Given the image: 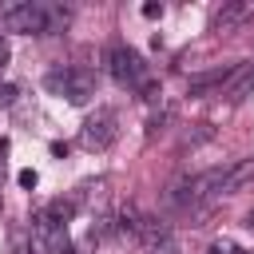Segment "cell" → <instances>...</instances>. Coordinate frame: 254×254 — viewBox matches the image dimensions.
Here are the masks:
<instances>
[{"label": "cell", "instance_id": "5", "mask_svg": "<svg viewBox=\"0 0 254 254\" xmlns=\"http://www.w3.org/2000/svg\"><path fill=\"white\" fill-rule=\"evenodd\" d=\"M230 71H234V64H222V67H210V71L190 75V99H206V95L222 91L226 79H230Z\"/></svg>", "mask_w": 254, "mask_h": 254}, {"label": "cell", "instance_id": "3", "mask_svg": "<svg viewBox=\"0 0 254 254\" xmlns=\"http://www.w3.org/2000/svg\"><path fill=\"white\" fill-rule=\"evenodd\" d=\"M115 139H119V119H115L111 107H95L79 127V147L83 151H107Z\"/></svg>", "mask_w": 254, "mask_h": 254}, {"label": "cell", "instance_id": "15", "mask_svg": "<svg viewBox=\"0 0 254 254\" xmlns=\"http://www.w3.org/2000/svg\"><path fill=\"white\" fill-rule=\"evenodd\" d=\"M210 254H246V250H242V246H234V242H226V238H222V242H214V246H210Z\"/></svg>", "mask_w": 254, "mask_h": 254}, {"label": "cell", "instance_id": "20", "mask_svg": "<svg viewBox=\"0 0 254 254\" xmlns=\"http://www.w3.org/2000/svg\"><path fill=\"white\" fill-rule=\"evenodd\" d=\"M71 254H87V246H71Z\"/></svg>", "mask_w": 254, "mask_h": 254}, {"label": "cell", "instance_id": "2", "mask_svg": "<svg viewBox=\"0 0 254 254\" xmlns=\"http://www.w3.org/2000/svg\"><path fill=\"white\" fill-rule=\"evenodd\" d=\"M0 28H4V32L44 36V32H48L44 0H8V4H0Z\"/></svg>", "mask_w": 254, "mask_h": 254}, {"label": "cell", "instance_id": "19", "mask_svg": "<svg viewBox=\"0 0 254 254\" xmlns=\"http://www.w3.org/2000/svg\"><path fill=\"white\" fill-rule=\"evenodd\" d=\"M4 64H8V40L0 36V67H4Z\"/></svg>", "mask_w": 254, "mask_h": 254}, {"label": "cell", "instance_id": "18", "mask_svg": "<svg viewBox=\"0 0 254 254\" xmlns=\"http://www.w3.org/2000/svg\"><path fill=\"white\" fill-rule=\"evenodd\" d=\"M67 151H71V143H64V139L52 143V155H56V159H67Z\"/></svg>", "mask_w": 254, "mask_h": 254}, {"label": "cell", "instance_id": "16", "mask_svg": "<svg viewBox=\"0 0 254 254\" xmlns=\"http://www.w3.org/2000/svg\"><path fill=\"white\" fill-rule=\"evenodd\" d=\"M143 16H147V20H159V16H163V4H159V0H147V4H143Z\"/></svg>", "mask_w": 254, "mask_h": 254}, {"label": "cell", "instance_id": "17", "mask_svg": "<svg viewBox=\"0 0 254 254\" xmlns=\"http://www.w3.org/2000/svg\"><path fill=\"white\" fill-rule=\"evenodd\" d=\"M12 103H16V87L4 83V87H0V107H12Z\"/></svg>", "mask_w": 254, "mask_h": 254}, {"label": "cell", "instance_id": "10", "mask_svg": "<svg viewBox=\"0 0 254 254\" xmlns=\"http://www.w3.org/2000/svg\"><path fill=\"white\" fill-rule=\"evenodd\" d=\"M44 210H48V218H52L56 226H67V222L75 218V210H79V202H75V194H71V198H52V202H48Z\"/></svg>", "mask_w": 254, "mask_h": 254}, {"label": "cell", "instance_id": "8", "mask_svg": "<svg viewBox=\"0 0 254 254\" xmlns=\"http://www.w3.org/2000/svg\"><path fill=\"white\" fill-rule=\"evenodd\" d=\"M254 183V159H242V163H230L226 171V183H222V194H238Z\"/></svg>", "mask_w": 254, "mask_h": 254}, {"label": "cell", "instance_id": "9", "mask_svg": "<svg viewBox=\"0 0 254 254\" xmlns=\"http://www.w3.org/2000/svg\"><path fill=\"white\" fill-rule=\"evenodd\" d=\"M44 16H48V32H44V36H60V32H67V24H71V8H64V4H48V0H44Z\"/></svg>", "mask_w": 254, "mask_h": 254}, {"label": "cell", "instance_id": "14", "mask_svg": "<svg viewBox=\"0 0 254 254\" xmlns=\"http://www.w3.org/2000/svg\"><path fill=\"white\" fill-rule=\"evenodd\" d=\"M163 123H167V111L151 115V119H147V139H155V131H163Z\"/></svg>", "mask_w": 254, "mask_h": 254}, {"label": "cell", "instance_id": "6", "mask_svg": "<svg viewBox=\"0 0 254 254\" xmlns=\"http://www.w3.org/2000/svg\"><path fill=\"white\" fill-rule=\"evenodd\" d=\"M250 91H254V60L234 64V71H230V79H226V87H222L218 95H226V99H246Z\"/></svg>", "mask_w": 254, "mask_h": 254}, {"label": "cell", "instance_id": "11", "mask_svg": "<svg viewBox=\"0 0 254 254\" xmlns=\"http://www.w3.org/2000/svg\"><path fill=\"white\" fill-rule=\"evenodd\" d=\"M206 139H214V127H210V123H194V127L183 135V147H198V143H206Z\"/></svg>", "mask_w": 254, "mask_h": 254}, {"label": "cell", "instance_id": "4", "mask_svg": "<svg viewBox=\"0 0 254 254\" xmlns=\"http://www.w3.org/2000/svg\"><path fill=\"white\" fill-rule=\"evenodd\" d=\"M107 67H111L115 83H123V87H143V83H147V64H143V56H139L135 48H127V44H115V48L107 52Z\"/></svg>", "mask_w": 254, "mask_h": 254}, {"label": "cell", "instance_id": "12", "mask_svg": "<svg viewBox=\"0 0 254 254\" xmlns=\"http://www.w3.org/2000/svg\"><path fill=\"white\" fill-rule=\"evenodd\" d=\"M111 222H115V218H107V214H99V218L91 222V230H87V238H91V242H99V238H107V234H111Z\"/></svg>", "mask_w": 254, "mask_h": 254}, {"label": "cell", "instance_id": "13", "mask_svg": "<svg viewBox=\"0 0 254 254\" xmlns=\"http://www.w3.org/2000/svg\"><path fill=\"white\" fill-rule=\"evenodd\" d=\"M16 183H20L24 190H36V183H40V175H36V171L28 167V171H20V175H16Z\"/></svg>", "mask_w": 254, "mask_h": 254}, {"label": "cell", "instance_id": "1", "mask_svg": "<svg viewBox=\"0 0 254 254\" xmlns=\"http://www.w3.org/2000/svg\"><path fill=\"white\" fill-rule=\"evenodd\" d=\"M44 87L56 91V95H64L67 103L83 107L95 95V71H87V67H56V71L44 75Z\"/></svg>", "mask_w": 254, "mask_h": 254}, {"label": "cell", "instance_id": "7", "mask_svg": "<svg viewBox=\"0 0 254 254\" xmlns=\"http://www.w3.org/2000/svg\"><path fill=\"white\" fill-rule=\"evenodd\" d=\"M246 16H250V8L238 4V0H230V4L214 8V16H210V32H230V28H238Z\"/></svg>", "mask_w": 254, "mask_h": 254}]
</instances>
